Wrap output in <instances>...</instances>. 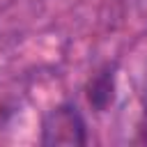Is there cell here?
<instances>
[{"label":"cell","mask_w":147,"mask_h":147,"mask_svg":"<svg viewBox=\"0 0 147 147\" xmlns=\"http://www.w3.org/2000/svg\"><path fill=\"white\" fill-rule=\"evenodd\" d=\"M87 101L94 110L103 113L115 101V67L106 64L87 85Z\"/></svg>","instance_id":"7a4b0ae2"},{"label":"cell","mask_w":147,"mask_h":147,"mask_svg":"<svg viewBox=\"0 0 147 147\" xmlns=\"http://www.w3.org/2000/svg\"><path fill=\"white\" fill-rule=\"evenodd\" d=\"M85 119L74 103H60L41 122V145H85Z\"/></svg>","instance_id":"6da1fadb"}]
</instances>
